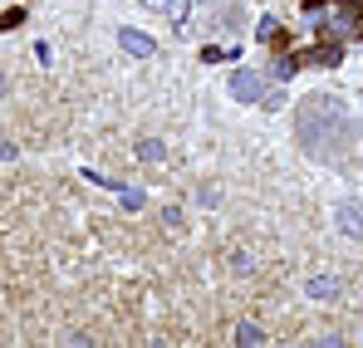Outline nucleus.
<instances>
[{"mask_svg": "<svg viewBox=\"0 0 363 348\" xmlns=\"http://www.w3.org/2000/svg\"><path fill=\"white\" fill-rule=\"evenodd\" d=\"M295 133H300L304 152H314V157H329L334 147L344 152V142H349V113L339 108V99L314 94V99H304Z\"/></svg>", "mask_w": 363, "mask_h": 348, "instance_id": "obj_1", "label": "nucleus"}, {"mask_svg": "<svg viewBox=\"0 0 363 348\" xmlns=\"http://www.w3.org/2000/svg\"><path fill=\"white\" fill-rule=\"evenodd\" d=\"M118 40H123V50H128V55H152V40H147V35H138V30H123Z\"/></svg>", "mask_w": 363, "mask_h": 348, "instance_id": "obj_3", "label": "nucleus"}, {"mask_svg": "<svg viewBox=\"0 0 363 348\" xmlns=\"http://www.w3.org/2000/svg\"><path fill=\"white\" fill-rule=\"evenodd\" d=\"M344 10H354V15H363V0H344Z\"/></svg>", "mask_w": 363, "mask_h": 348, "instance_id": "obj_7", "label": "nucleus"}, {"mask_svg": "<svg viewBox=\"0 0 363 348\" xmlns=\"http://www.w3.org/2000/svg\"><path fill=\"white\" fill-rule=\"evenodd\" d=\"M231 89H236V99H260V79L255 74H236Z\"/></svg>", "mask_w": 363, "mask_h": 348, "instance_id": "obj_4", "label": "nucleus"}, {"mask_svg": "<svg viewBox=\"0 0 363 348\" xmlns=\"http://www.w3.org/2000/svg\"><path fill=\"white\" fill-rule=\"evenodd\" d=\"M339 226L349 235H363V206L359 201H344V206H339Z\"/></svg>", "mask_w": 363, "mask_h": 348, "instance_id": "obj_2", "label": "nucleus"}, {"mask_svg": "<svg viewBox=\"0 0 363 348\" xmlns=\"http://www.w3.org/2000/svg\"><path fill=\"white\" fill-rule=\"evenodd\" d=\"M0 89H5V74H0Z\"/></svg>", "mask_w": 363, "mask_h": 348, "instance_id": "obj_8", "label": "nucleus"}, {"mask_svg": "<svg viewBox=\"0 0 363 348\" xmlns=\"http://www.w3.org/2000/svg\"><path fill=\"white\" fill-rule=\"evenodd\" d=\"M20 20H25V10H5V15H0V30H15Z\"/></svg>", "mask_w": 363, "mask_h": 348, "instance_id": "obj_6", "label": "nucleus"}, {"mask_svg": "<svg viewBox=\"0 0 363 348\" xmlns=\"http://www.w3.org/2000/svg\"><path fill=\"white\" fill-rule=\"evenodd\" d=\"M236 344H260V329H255V324H241V334H236Z\"/></svg>", "mask_w": 363, "mask_h": 348, "instance_id": "obj_5", "label": "nucleus"}]
</instances>
